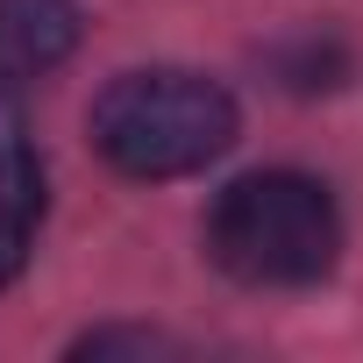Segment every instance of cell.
Returning <instances> with one entry per match:
<instances>
[{
	"label": "cell",
	"instance_id": "cell-1",
	"mask_svg": "<svg viewBox=\"0 0 363 363\" xmlns=\"http://www.w3.org/2000/svg\"><path fill=\"white\" fill-rule=\"evenodd\" d=\"M235 143V100L178 65L121 72L93 100V150L128 178H186Z\"/></svg>",
	"mask_w": 363,
	"mask_h": 363
},
{
	"label": "cell",
	"instance_id": "cell-2",
	"mask_svg": "<svg viewBox=\"0 0 363 363\" xmlns=\"http://www.w3.org/2000/svg\"><path fill=\"white\" fill-rule=\"evenodd\" d=\"M207 250L235 285H313L342 257L335 193L306 171H250L214 200Z\"/></svg>",
	"mask_w": 363,
	"mask_h": 363
},
{
	"label": "cell",
	"instance_id": "cell-3",
	"mask_svg": "<svg viewBox=\"0 0 363 363\" xmlns=\"http://www.w3.org/2000/svg\"><path fill=\"white\" fill-rule=\"evenodd\" d=\"M43 228V157L29 143V121L15 107V93L0 86V285L22 278L29 250Z\"/></svg>",
	"mask_w": 363,
	"mask_h": 363
},
{
	"label": "cell",
	"instance_id": "cell-4",
	"mask_svg": "<svg viewBox=\"0 0 363 363\" xmlns=\"http://www.w3.org/2000/svg\"><path fill=\"white\" fill-rule=\"evenodd\" d=\"M72 50H79V8L72 0H0V86L8 93L57 72Z\"/></svg>",
	"mask_w": 363,
	"mask_h": 363
}]
</instances>
